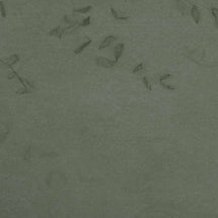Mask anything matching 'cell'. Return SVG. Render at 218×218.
Returning a JSON list of instances; mask_svg holds the SVG:
<instances>
[{
  "label": "cell",
  "instance_id": "cell-9",
  "mask_svg": "<svg viewBox=\"0 0 218 218\" xmlns=\"http://www.w3.org/2000/svg\"><path fill=\"white\" fill-rule=\"evenodd\" d=\"M91 39H88V40L86 41L85 43H83L82 45H81V46H79V47H78L77 49H75V51H74L75 55H78V54H80L81 52H82V51L84 50V49H85V48L87 47V46H89V45H91Z\"/></svg>",
  "mask_w": 218,
  "mask_h": 218
},
{
  "label": "cell",
  "instance_id": "cell-17",
  "mask_svg": "<svg viewBox=\"0 0 218 218\" xmlns=\"http://www.w3.org/2000/svg\"><path fill=\"white\" fill-rule=\"evenodd\" d=\"M211 13H212V16H213L214 18V21H215V25H216V28L218 30V14L215 12V11L211 10Z\"/></svg>",
  "mask_w": 218,
  "mask_h": 218
},
{
  "label": "cell",
  "instance_id": "cell-1",
  "mask_svg": "<svg viewBox=\"0 0 218 218\" xmlns=\"http://www.w3.org/2000/svg\"><path fill=\"white\" fill-rule=\"evenodd\" d=\"M95 64L98 66H101V67H104V68H112L113 66H115L117 62L114 60H110L107 59V58H104V57H97V59H95Z\"/></svg>",
  "mask_w": 218,
  "mask_h": 218
},
{
  "label": "cell",
  "instance_id": "cell-3",
  "mask_svg": "<svg viewBox=\"0 0 218 218\" xmlns=\"http://www.w3.org/2000/svg\"><path fill=\"white\" fill-rule=\"evenodd\" d=\"M124 48H125V45L123 43H120L118 44L117 46L115 47L114 49V57H115V61L118 63L119 59L121 58L122 54H123V51H124Z\"/></svg>",
  "mask_w": 218,
  "mask_h": 218
},
{
  "label": "cell",
  "instance_id": "cell-8",
  "mask_svg": "<svg viewBox=\"0 0 218 218\" xmlns=\"http://www.w3.org/2000/svg\"><path fill=\"white\" fill-rule=\"evenodd\" d=\"M111 13H112V15L114 16V18L117 19V20H127V19H129V16L120 15V14L117 12V10L113 7H111Z\"/></svg>",
  "mask_w": 218,
  "mask_h": 218
},
{
  "label": "cell",
  "instance_id": "cell-10",
  "mask_svg": "<svg viewBox=\"0 0 218 218\" xmlns=\"http://www.w3.org/2000/svg\"><path fill=\"white\" fill-rule=\"evenodd\" d=\"M91 8H92L91 5H88V6H85L82 8H76V9H74L73 11L74 12H77V13H86V12H88L89 10H91Z\"/></svg>",
  "mask_w": 218,
  "mask_h": 218
},
{
  "label": "cell",
  "instance_id": "cell-18",
  "mask_svg": "<svg viewBox=\"0 0 218 218\" xmlns=\"http://www.w3.org/2000/svg\"><path fill=\"white\" fill-rule=\"evenodd\" d=\"M63 21H64V22H66V24H70V25H72V20H70V19L68 18V15H65V16H64Z\"/></svg>",
  "mask_w": 218,
  "mask_h": 218
},
{
  "label": "cell",
  "instance_id": "cell-2",
  "mask_svg": "<svg viewBox=\"0 0 218 218\" xmlns=\"http://www.w3.org/2000/svg\"><path fill=\"white\" fill-rule=\"evenodd\" d=\"M18 61H19V55L14 54V55H11L10 57H8L6 60H1V63L4 64V65L7 66V67L11 68L14 64H16Z\"/></svg>",
  "mask_w": 218,
  "mask_h": 218
},
{
  "label": "cell",
  "instance_id": "cell-5",
  "mask_svg": "<svg viewBox=\"0 0 218 218\" xmlns=\"http://www.w3.org/2000/svg\"><path fill=\"white\" fill-rule=\"evenodd\" d=\"M116 39H117V37H115V36H107L106 39H104L103 42L100 44V46H98V49H100V50H103V49L109 47V46L111 45V44L114 42V41H116Z\"/></svg>",
  "mask_w": 218,
  "mask_h": 218
},
{
  "label": "cell",
  "instance_id": "cell-19",
  "mask_svg": "<svg viewBox=\"0 0 218 218\" xmlns=\"http://www.w3.org/2000/svg\"><path fill=\"white\" fill-rule=\"evenodd\" d=\"M210 10H213V11H215V12H216V13L218 14V8H215V7H211V8H210Z\"/></svg>",
  "mask_w": 218,
  "mask_h": 218
},
{
  "label": "cell",
  "instance_id": "cell-14",
  "mask_svg": "<svg viewBox=\"0 0 218 218\" xmlns=\"http://www.w3.org/2000/svg\"><path fill=\"white\" fill-rule=\"evenodd\" d=\"M142 81H143V83H144L145 87H146L148 91H151V89H152V87H151V84L149 83V81H148L147 77H145V76H144L143 78H142Z\"/></svg>",
  "mask_w": 218,
  "mask_h": 218
},
{
  "label": "cell",
  "instance_id": "cell-15",
  "mask_svg": "<svg viewBox=\"0 0 218 218\" xmlns=\"http://www.w3.org/2000/svg\"><path fill=\"white\" fill-rule=\"evenodd\" d=\"M0 8H1V15H2V17H6L7 13H6V9H5L3 1H0Z\"/></svg>",
  "mask_w": 218,
  "mask_h": 218
},
{
  "label": "cell",
  "instance_id": "cell-6",
  "mask_svg": "<svg viewBox=\"0 0 218 218\" xmlns=\"http://www.w3.org/2000/svg\"><path fill=\"white\" fill-rule=\"evenodd\" d=\"M49 35H50V36H56L57 38H59V39H62V37L65 35V28H62L61 27H57L49 31Z\"/></svg>",
  "mask_w": 218,
  "mask_h": 218
},
{
  "label": "cell",
  "instance_id": "cell-13",
  "mask_svg": "<svg viewBox=\"0 0 218 218\" xmlns=\"http://www.w3.org/2000/svg\"><path fill=\"white\" fill-rule=\"evenodd\" d=\"M144 69V64L143 63H139L136 67L133 69V73H137V72L139 71H141V70H143Z\"/></svg>",
  "mask_w": 218,
  "mask_h": 218
},
{
  "label": "cell",
  "instance_id": "cell-12",
  "mask_svg": "<svg viewBox=\"0 0 218 218\" xmlns=\"http://www.w3.org/2000/svg\"><path fill=\"white\" fill-rule=\"evenodd\" d=\"M159 83H160V85L164 87V88L168 89V91H174V89H176V87H174L173 85H170V84H167V83H164V81H161V82H159Z\"/></svg>",
  "mask_w": 218,
  "mask_h": 218
},
{
  "label": "cell",
  "instance_id": "cell-4",
  "mask_svg": "<svg viewBox=\"0 0 218 218\" xmlns=\"http://www.w3.org/2000/svg\"><path fill=\"white\" fill-rule=\"evenodd\" d=\"M191 15H192V17H193L194 21L198 25L200 22V20H201V13H200V10L198 9V7H197L196 5H193V6H192Z\"/></svg>",
  "mask_w": 218,
  "mask_h": 218
},
{
  "label": "cell",
  "instance_id": "cell-11",
  "mask_svg": "<svg viewBox=\"0 0 218 218\" xmlns=\"http://www.w3.org/2000/svg\"><path fill=\"white\" fill-rule=\"evenodd\" d=\"M91 16H87V17H85V18L82 20V22L80 24V25H81V27H87V25H91Z\"/></svg>",
  "mask_w": 218,
  "mask_h": 218
},
{
  "label": "cell",
  "instance_id": "cell-16",
  "mask_svg": "<svg viewBox=\"0 0 218 218\" xmlns=\"http://www.w3.org/2000/svg\"><path fill=\"white\" fill-rule=\"evenodd\" d=\"M171 77H173V75L170 74V73L164 74V75H161V76L159 77V82H161V81H164V80L168 79V78H171Z\"/></svg>",
  "mask_w": 218,
  "mask_h": 218
},
{
  "label": "cell",
  "instance_id": "cell-7",
  "mask_svg": "<svg viewBox=\"0 0 218 218\" xmlns=\"http://www.w3.org/2000/svg\"><path fill=\"white\" fill-rule=\"evenodd\" d=\"M79 27H80V24H79V22H78V21H75L74 24L70 25L68 28H65V35H69V34L74 33V31H76Z\"/></svg>",
  "mask_w": 218,
  "mask_h": 218
},
{
  "label": "cell",
  "instance_id": "cell-20",
  "mask_svg": "<svg viewBox=\"0 0 218 218\" xmlns=\"http://www.w3.org/2000/svg\"><path fill=\"white\" fill-rule=\"evenodd\" d=\"M177 1H178V3H179V2H180V0H177Z\"/></svg>",
  "mask_w": 218,
  "mask_h": 218
}]
</instances>
